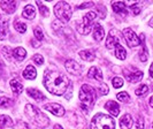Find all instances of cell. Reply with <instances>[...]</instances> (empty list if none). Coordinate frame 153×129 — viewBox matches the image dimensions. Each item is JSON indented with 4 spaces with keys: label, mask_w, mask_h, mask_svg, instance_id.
Segmentation results:
<instances>
[{
    "label": "cell",
    "mask_w": 153,
    "mask_h": 129,
    "mask_svg": "<svg viewBox=\"0 0 153 129\" xmlns=\"http://www.w3.org/2000/svg\"><path fill=\"white\" fill-rule=\"evenodd\" d=\"M33 35H35V37L37 38L38 40H43L44 39V34H43V31L40 28H35L33 29Z\"/></svg>",
    "instance_id": "cell-35"
},
{
    "label": "cell",
    "mask_w": 153,
    "mask_h": 129,
    "mask_svg": "<svg viewBox=\"0 0 153 129\" xmlns=\"http://www.w3.org/2000/svg\"><path fill=\"white\" fill-rule=\"evenodd\" d=\"M132 118H131L130 114H124L122 118H121V120H120V127L121 129H130L132 127Z\"/></svg>",
    "instance_id": "cell-14"
},
{
    "label": "cell",
    "mask_w": 153,
    "mask_h": 129,
    "mask_svg": "<svg viewBox=\"0 0 153 129\" xmlns=\"http://www.w3.org/2000/svg\"><path fill=\"white\" fill-rule=\"evenodd\" d=\"M54 14L59 19L60 22L67 23L71 19L73 10H71V7L69 4L65 2V1H59L54 6Z\"/></svg>",
    "instance_id": "cell-5"
},
{
    "label": "cell",
    "mask_w": 153,
    "mask_h": 129,
    "mask_svg": "<svg viewBox=\"0 0 153 129\" xmlns=\"http://www.w3.org/2000/svg\"><path fill=\"white\" fill-rule=\"evenodd\" d=\"M149 103H150V106L153 108V96L151 97V98H150V101H149Z\"/></svg>",
    "instance_id": "cell-43"
},
{
    "label": "cell",
    "mask_w": 153,
    "mask_h": 129,
    "mask_svg": "<svg viewBox=\"0 0 153 129\" xmlns=\"http://www.w3.org/2000/svg\"><path fill=\"white\" fill-rule=\"evenodd\" d=\"M147 92H149V86L146 84H140L139 88L136 89L135 93H136V96H138V97H142V96H145Z\"/></svg>",
    "instance_id": "cell-27"
},
{
    "label": "cell",
    "mask_w": 153,
    "mask_h": 129,
    "mask_svg": "<svg viewBox=\"0 0 153 129\" xmlns=\"http://www.w3.org/2000/svg\"><path fill=\"white\" fill-rule=\"evenodd\" d=\"M116 98L119 99L120 101H122V103H128V101L130 100V96L128 95V92L122 91V92H119V93L116 95Z\"/></svg>",
    "instance_id": "cell-28"
},
{
    "label": "cell",
    "mask_w": 153,
    "mask_h": 129,
    "mask_svg": "<svg viewBox=\"0 0 153 129\" xmlns=\"http://www.w3.org/2000/svg\"><path fill=\"white\" fill-rule=\"evenodd\" d=\"M2 54L5 55V58L10 59V57H13V51L9 48V46H2Z\"/></svg>",
    "instance_id": "cell-34"
},
{
    "label": "cell",
    "mask_w": 153,
    "mask_h": 129,
    "mask_svg": "<svg viewBox=\"0 0 153 129\" xmlns=\"http://www.w3.org/2000/svg\"><path fill=\"white\" fill-rule=\"evenodd\" d=\"M90 129H115V121L107 114L98 113L92 118Z\"/></svg>",
    "instance_id": "cell-4"
},
{
    "label": "cell",
    "mask_w": 153,
    "mask_h": 129,
    "mask_svg": "<svg viewBox=\"0 0 153 129\" xmlns=\"http://www.w3.org/2000/svg\"><path fill=\"white\" fill-rule=\"evenodd\" d=\"M123 36L126 38V42L129 47H136L140 44V39L138 38V36L131 30L130 28H126L123 30Z\"/></svg>",
    "instance_id": "cell-7"
},
{
    "label": "cell",
    "mask_w": 153,
    "mask_h": 129,
    "mask_svg": "<svg viewBox=\"0 0 153 129\" xmlns=\"http://www.w3.org/2000/svg\"><path fill=\"white\" fill-rule=\"evenodd\" d=\"M150 75H151V77L153 78V63L151 65V67H150Z\"/></svg>",
    "instance_id": "cell-42"
},
{
    "label": "cell",
    "mask_w": 153,
    "mask_h": 129,
    "mask_svg": "<svg viewBox=\"0 0 153 129\" xmlns=\"http://www.w3.org/2000/svg\"><path fill=\"white\" fill-rule=\"evenodd\" d=\"M13 121L8 115H0V128H5V127H12Z\"/></svg>",
    "instance_id": "cell-26"
},
{
    "label": "cell",
    "mask_w": 153,
    "mask_h": 129,
    "mask_svg": "<svg viewBox=\"0 0 153 129\" xmlns=\"http://www.w3.org/2000/svg\"><path fill=\"white\" fill-rule=\"evenodd\" d=\"M105 108H106L113 116H117V115L120 114V106H119L117 103H115L114 100H108L107 103L105 104Z\"/></svg>",
    "instance_id": "cell-13"
},
{
    "label": "cell",
    "mask_w": 153,
    "mask_h": 129,
    "mask_svg": "<svg viewBox=\"0 0 153 129\" xmlns=\"http://www.w3.org/2000/svg\"><path fill=\"white\" fill-rule=\"evenodd\" d=\"M97 17V14L94 12H88L84 16H83V20H82V23L78 25V31L79 34L82 35H89L91 32V28L92 24L94 22Z\"/></svg>",
    "instance_id": "cell-6"
},
{
    "label": "cell",
    "mask_w": 153,
    "mask_h": 129,
    "mask_svg": "<svg viewBox=\"0 0 153 129\" xmlns=\"http://www.w3.org/2000/svg\"><path fill=\"white\" fill-rule=\"evenodd\" d=\"M112 84H113V86L114 88H121L123 85V80L121 78V77H114L113 78V81H112Z\"/></svg>",
    "instance_id": "cell-33"
},
{
    "label": "cell",
    "mask_w": 153,
    "mask_h": 129,
    "mask_svg": "<svg viewBox=\"0 0 153 129\" xmlns=\"http://www.w3.org/2000/svg\"><path fill=\"white\" fill-rule=\"evenodd\" d=\"M115 57L120 60H124L127 58V51L126 48L121 45H117L115 47Z\"/></svg>",
    "instance_id": "cell-25"
},
{
    "label": "cell",
    "mask_w": 153,
    "mask_h": 129,
    "mask_svg": "<svg viewBox=\"0 0 153 129\" xmlns=\"http://www.w3.org/2000/svg\"><path fill=\"white\" fill-rule=\"evenodd\" d=\"M131 9H132V13L135 14V15H137L140 13V8L137 6V4H134V5H131Z\"/></svg>",
    "instance_id": "cell-39"
},
{
    "label": "cell",
    "mask_w": 153,
    "mask_h": 129,
    "mask_svg": "<svg viewBox=\"0 0 153 129\" xmlns=\"http://www.w3.org/2000/svg\"><path fill=\"white\" fill-rule=\"evenodd\" d=\"M105 36V31H104V28L100 25V24H96V27H94V29H93V38L96 39V40H102V38Z\"/></svg>",
    "instance_id": "cell-22"
},
{
    "label": "cell",
    "mask_w": 153,
    "mask_h": 129,
    "mask_svg": "<svg viewBox=\"0 0 153 129\" xmlns=\"http://www.w3.org/2000/svg\"><path fill=\"white\" fill-rule=\"evenodd\" d=\"M150 27H152V28H153V20L151 21V22H150Z\"/></svg>",
    "instance_id": "cell-45"
},
{
    "label": "cell",
    "mask_w": 153,
    "mask_h": 129,
    "mask_svg": "<svg viewBox=\"0 0 153 129\" xmlns=\"http://www.w3.org/2000/svg\"><path fill=\"white\" fill-rule=\"evenodd\" d=\"M112 7H113V10L115 13H119V14H122V15L128 14L127 4L123 2V1H114V2H112Z\"/></svg>",
    "instance_id": "cell-12"
},
{
    "label": "cell",
    "mask_w": 153,
    "mask_h": 129,
    "mask_svg": "<svg viewBox=\"0 0 153 129\" xmlns=\"http://www.w3.org/2000/svg\"><path fill=\"white\" fill-rule=\"evenodd\" d=\"M23 76L27 80H35L37 76V72L33 66H27V68L23 70Z\"/></svg>",
    "instance_id": "cell-19"
},
{
    "label": "cell",
    "mask_w": 153,
    "mask_h": 129,
    "mask_svg": "<svg viewBox=\"0 0 153 129\" xmlns=\"http://www.w3.org/2000/svg\"><path fill=\"white\" fill-rule=\"evenodd\" d=\"M44 110H46L47 112H51L55 116H63V114H65V108L60 104H56V103L45 104L44 105Z\"/></svg>",
    "instance_id": "cell-10"
},
{
    "label": "cell",
    "mask_w": 153,
    "mask_h": 129,
    "mask_svg": "<svg viewBox=\"0 0 153 129\" xmlns=\"http://www.w3.org/2000/svg\"><path fill=\"white\" fill-rule=\"evenodd\" d=\"M12 106V100L7 97H0V108H7Z\"/></svg>",
    "instance_id": "cell-30"
},
{
    "label": "cell",
    "mask_w": 153,
    "mask_h": 129,
    "mask_svg": "<svg viewBox=\"0 0 153 129\" xmlns=\"http://www.w3.org/2000/svg\"><path fill=\"white\" fill-rule=\"evenodd\" d=\"M10 88H12V90L15 95H20L23 90V85L20 83V81H17L15 78L10 81Z\"/></svg>",
    "instance_id": "cell-24"
},
{
    "label": "cell",
    "mask_w": 153,
    "mask_h": 129,
    "mask_svg": "<svg viewBox=\"0 0 153 129\" xmlns=\"http://www.w3.org/2000/svg\"><path fill=\"white\" fill-rule=\"evenodd\" d=\"M31 45L33 46V47H39V46H40V43H39L38 40H36V39H32V40H31Z\"/></svg>",
    "instance_id": "cell-41"
},
{
    "label": "cell",
    "mask_w": 153,
    "mask_h": 129,
    "mask_svg": "<svg viewBox=\"0 0 153 129\" xmlns=\"http://www.w3.org/2000/svg\"><path fill=\"white\" fill-rule=\"evenodd\" d=\"M14 28H15L19 32L24 34V32L27 31V24H25V23L20 22V21H15V22H14Z\"/></svg>",
    "instance_id": "cell-29"
},
{
    "label": "cell",
    "mask_w": 153,
    "mask_h": 129,
    "mask_svg": "<svg viewBox=\"0 0 153 129\" xmlns=\"http://www.w3.org/2000/svg\"><path fill=\"white\" fill-rule=\"evenodd\" d=\"M92 6H93V2H91V1H89V2H84V4L79 5V6H78V9H84V8L92 7Z\"/></svg>",
    "instance_id": "cell-40"
},
{
    "label": "cell",
    "mask_w": 153,
    "mask_h": 129,
    "mask_svg": "<svg viewBox=\"0 0 153 129\" xmlns=\"http://www.w3.org/2000/svg\"><path fill=\"white\" fill-rule=\"evenodd\" d=\"M13 57L15 58L17 61H22L25 59L27 57V51L23 47H16L13 50Z\"/></svg>",
    "instance_id": "cell-21"
},
{
    "label": "cell",
    "mask_w": 153,
    "mask_h": 129,
    "mask_svg": "<svg viewBox=\"0 0 153 129\" xmlns=\"http://www.w3.org/2000/svg\"><path fill=\"white\" fill-rule=\"evenodd\" d=\"M79 55H81V58L85 61H93L94 58H96L93 51H91V50H83V51L79 52Z\"/></svg>",
    "instance_id": "cell-23"
},
{
    "label": "cell",
    "mask_w": 153,
    "mask_h": 129,
    "mask_svg": "<svg viewBox=\"0 0 153 129\" xmlns=\"http://www.w3.org/2000/svg\"><path fill=\"white\" fill-rule=\"evenodd\" d=\"M126 78L130 83H137L143 78V72H134V73H130V74H127Z\"/></svg>",
    "instance_id": "cell-20"
},
{
    "label": "cell",
    "mask_w": 153,
    "mask_h": 129,
    "mask_svg": "<svg viewBox=\"0 0 153 129\" xmlns=\"http://www.w3.org/2000/svg\"><path fill=\"white\" fill-rule=\"evenodd\" d=\"M54 129H63V128H62L60 125H55V126H54Z\"/></svg>",
    "instance_id": "cell-44"
},
{
    "label": "cell",
    "mask_w": 153,
    "mask_h": 129,
    "mask_svg": "<svg viewBox=\"0 0 153 129\" xmlns=\"http://www.w3.org/2000/svg\"><path fill=\"white\" fill-rule=\"evenodd\" d=\"M8 20H6L2 15H0V40L5 39L7 36Z\"/></svg>",
    "instance_id": "cell-16"
},
{
    "label": "cell",
    "mask_w": 153,
    "mask_h": 129,
    "mask_svg": "<svg viewBox=\"0 0 153 129\" xmlns=\"http://www.w3.org/2000/svg\"><path fill=\"white\" fill-rule=\"evenodd\" d=\"M22 16L28 19V20H33L36 16V8L32 5H27L22 12Z\"/></svg>",
    "instance_id": "cell-15"
},
{
    "label": "cell",
    "mask_w": 153,
    "mask_h": 129,
    "mask_svg": "<svg viewBox=\"0 0 153 129\" xmlns=\"http://www.w3.org/2000/svg\"><path fill=\"white\" fill-rule=\"evenodd\" d=\"M117 45H120L119 34H117L116 30L112 29V30L109 31V34H108V36H107V39H106V47L111 50V48L116 47Z\"/></svg>",
    "instance_id": "cell-9"
},
{
    "label": "cell",
    "mask_w": 153,
    "mask_h": 129,
    "mask_svg": "<svg viewBox=\"0 0 153 129\" xmlns=\"http://www.w3.org/2000/svg\"><path fill=\"white\" fill-rule=\"evenodd\" d=\"M25 115L29 118V120L33 125H36L38 127L44 128V127H47L50 125V119L39 110L38 107L33 106L31 104H28L25 106Z\"/></svg>",
    "instance_id": "cell-2"
},
{
    "label": "cell",
    "mask_w": 153,
    "mask_h": 129,
    "mask_svg": "<svg viewBox=\"0 0 153 129\" xmlns=\"http://www.w3.org/2000/svg\"><path fill=\"white\" fill-rule=\"evenodd\" d=\"M37 5H38L39 9H40V14H42L43 16H45V17H48V16H50V12H48V8L46 7V6H44L42 1H37Z\"/></svg>",
    "instance_id": "cell-31"
},
{
    "label": "cell",
    "mask_w": 153,
    "mask_h": 129,
    "mask_svg": "<svg viewBox=\"0 0 153 129\" xmlns=\"http://www.w3.org/2000/svg\"><path fill=\"white\" fill-rule=\"evenodd\" d=\"M108 90H109V89H108L107 84H105V83L99 84V92L101 93V95H107Z\"/></svg>",
    "instance_id": "cell-37"
},
{
    "label": "cell",
    "mask_w": 153,
    "mask_h": 129,
    "mask_svg": "<svg viewBox=\"0 0 153 129\" xmlns=\"http://www.w3.org/2000/svg\"><path fill=\"white\" fill-rule=\"evenodd\" d=\"M79 99L82 101V108L85 111H89L91 110L93 104H94V100H96V92L94 89L90 86L89 84H84L82 85L81 90H79Z\"/></svg>",
    "instance_id": "cell-3"
},
{
    "label": "cell",
    "mask_w": 153,
    "mask_h": 129,
    "mask_svg": "<svg viewBox=\"0 0 153 129\" xmlns=\"http://www.w3.org/2000/svg\"><path fill=\"white\" fill-rule=\"evenodd\" d=\"M0 7L2 8L6 13L8 14H13L15 12L16 7H17V2L14 0H10V1H1L0 2Z\"/></svg>",
    "instance_id": "cell-11"
},
{
    "label": "cell",
    "mask_w": 153,
    "mask_h": 129,
    "mask_svg": "<svg viewBox=\"0 0 153 129\" xmlns=\"http://www.w3.org/2000/svg\"><path fill=\"white\" fill-rule=\"evenodd\" d=\"M147 58H149L147 48H146V46H143V48H142V50H140V52H139V59H140V61L145 62V61L147 60Z\"/></svg>",
    "instance_id": "cell-32"
},
{
    "label": "cell",
    "mask_w": 153,
    "mask_h": 129,
    "mask_svg": "<svg viewBox=\"0 0 153 129\" xmlns=\"http://www.w3.org/2000/svg\"><path fill=\"white\" fill-rule=\"evenodd\" d=\"M152 127H153V125H152Z\"/></svg>",
    "instance_id": "cell-46"
},
{
    "label": "cell",
    "mask_w": 153,
    "mask_h": 129,
    "mask_svg": "<svg viewBox=\"0 0 153 129\" xmlns=\"http://www.w3.org/2000/svg\"><path fill=\"white\" fill-rule=\"evenodd\" d=\"M65 67L67 69V72L73 74V75H79L83 70V67L78 62H76L75 60H71V59H69L65 62Z\"/></svg>",
    "instance_id": "cell-8"
},
{
    "label": "cell",
    "mask_w": 153,
    "mask_h": 129,
    "mask_svg": "<svg viewBox=\"0 0 153 129\" xmlns=\"http://www.w3.org/2000/svg\"><path fill=\"white\" fill-rule=\"evenodd\" d=\"M27 92H28V95L30 96L31 98H33L36 101H44V100H45V96L39 91V90H37V89L29 88V89L27 90Z\"/></svg>",
    "instance_id": "cell-17"
},
{
    "label": "cell",
    "mask_w": 153,
    "mask_h": 129,
    "mask_svg": "<svg viewBox=\"0 0 153 129\" xmlns=\"http://www.w3.org/2000/svg\"><path fill=\"white\" fill-rule=\"evenodd\" d=\"M136 129H144V118L142 115L138 116V121L136 125Z\"/></svg>",
    "instance_id": "cell-38"
},
{
    "label": "cell",
    "mask_w": 153,
    "mask_h": 129,
    "mask_svg": "<svg viewBox=\"0 0 153 129\" xmlns=\"http://www.w3.org/2000/svg\"><path fill=\"white\" fill-rule=\"evenodd\" d=\"M44 85L51 93L62 96L69 88V78L60 73L50 72L47 73V75L44 76Z\"/></svg>",
    "instance_id": "cell-1"
},
{
    "label": "cell",
    "mask_w": 153,
    "mask_h": 129,
    "mask_svg": "<svg viewBox=\"0 0 153 129\" xmlns=\"http://www.w3.org/2000/svg\"><path fill=\"white\" fill-rule=\"evenodd\" d=\"M88 76L90 78H94L97 81H102V73L98 67H91L89 69V73H88Z\"/></svg>",
    "instance_id": "cell-18"
},
{
    "label": "cell",
    "mask_w": 153,
    "mask_h": 129,
    "mask_svg": "<svg viewBox=\"0 0 153 129\" xmlns=\"http://www.w3.org/2000/svg\"><path fill=\"white\" fill-rule=\"evenodd\" d=\"M33 61L36 62V65L42 66V65H43V62H44V58H43L40 54H35V55H33Z\"/></svg>",
    "instance_id": "cell-36"
}]
</instances>
